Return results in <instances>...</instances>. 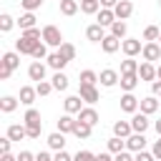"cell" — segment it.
<instances>
[{"instance_id":"6da1fadb","label":"cell","mask_w":161,"mask_h":161,"mask_svg":"<svg viewBox=\"0 0 161 161\" xmlns=\"http://www.w3.org/2000/svg\"><path fill=\"white\" fill-rule=\"evenodd\" d=\"M25 128H28V138H40V131H43V123H40V113L35 108H28L25 111Z\"/></svg>"},{"instance_id":"7a4b0ae2","label":"cell","mask_w":161,"mask_h":161,"mask_svg":"<svg viewBox=\"0 0 161 161\" xmlns=\"http://www.w3.org/2000/svg\"><path fill=\"white\" fill-rule=\"evenodd\" d=\"M43 40H45V45H53V48H60L65 40H63V33L55 28V25H45L43 28Z\"/></svg>"},{"instance_id":"3957f363","label":"cell","mask_w":161,"mask_h":161,"mask_svg":"<svg viewBox=\"0 0 161 161\" xmlns=\"http://www.w3.org/2000/svg\"><path fill=\"white\" fill-rule=\"evenodd\" d=\"M38 43H40V40H33V38L20 35V38L15 40V50H18V53H23V55H33V50L38 48Z\"/></svg>"},{"instance_id":"277c9868","label":"cell","mask_w":161,"mask_h":161,"mask_svg":"<svg viewBox=\"0 0 161 161\" xmlns=\"http://www.w3.org/2000/svg\"><path fill=\"white\" fill-rule=\"evenodd\" d=\"M138 106H141V113L151 116V113H156V111L161 108V101H158L156 96H146V98H141V101H138Z\"/></svg>"},{"instance_id":"5b68a950","label":"cell","mask_w":161,"mask_h":161,"mask_svg":"<svg viewBox=\"0 0 161 161\" xmlns=\"http://www.w3.org/2000/svg\"><path fill=\"white\" fill-rule=\"evenodd\" d=\"M126 148L133 151V153L143 151V148H146V136H143V133H131V136L126 138Z\"/></svg>"},{"instance_id":"8992f818","label":"cell","mask_w":161,"mask_h":161,"mask_svg":"<svg viewBox=\"0 0 161 161\" xmlns=\"http://www.w3.org/2000/svg\"><path fill=\"white\" fill-rule=\"evenodd\" d=\"M141 55H143V60L153 63V60H158V58H161V45H158L156 40H151V43H146V45H143Z\"/></svg>"},{"instance_id":"52a82bcc","label":"cell","mask_w":161,"mask_h":161,"mask_svg":"<svg viewBox=\"0 0 161 161\" xmlns=\"http://www.w3.org/2000/svg\"><path fill=\"white\" fill-rule=\"evenodd\" d=\"M78 96H80L86 103H91V106H93V103L101 98V96H98V88H96V86H86V83H80V88H78Z\"/></svg>"},{"instance_id":"ba28073f","label":"cell","mask_w":161,"mask_h":161,"mask_svg":"<svg viewBox=\"0 0 161 161\" xmlns=\"http://www.w3.org/2000/svg\"><path fill=\"white\" fill-rule=\"evenodd\" d=\"M98 80H101V86H106V88H113L118 80H121V75L113 70V68H106V70H101V75H98Z\"/></svg>"},{"instance_id":"9c48e42d","label":"cell","mask_w":161,"mask_h":161,"mask_svg":"<svg viewBox=\"0 0 161 161\" xmlns=\"http://www.w3.org/2000/svg\"><path fill=\"white\" fill-rule=\"evenodd\" d=\"M121 48H123V53H126L128 58H133V55H138V53L143 50L141 40H136V38H128V40H123V43H121Z\"/></svg>"},{"instance_id":"30bf717a","label":"cell","mask_w":161,"mask_h":161,"mask_svg":"<svg viewBox=\"0 0 161 161\" xmlns=\"http://www.w3.org/2000/svg\"><path fill=\"white\" fill-rule=\"evenodd\" d=\"M138 80H141L138 73H121V80H118V83H121V88H123L126 93H131V91L138 86Z\"/></svg>"},{"instance_id":"8fae6325","label":"cell","mask_w":161,"mask_h":161,"mask_svg":"<svg viewBox=\"0 0 161 161\" xmlns=\"http://www.w3.org/2000/svg\"><path fill=\"white\" fill-rule=\"evenodd\" d=\"M131 128H133V133H146V128H148V116H146V113H133Z\"/></svg>"},{"instance_id":"7c38bea8","label":"cell","mask_w":161,"mask_h":161,"mask_svg":"<svg viewBox=\"0 0 161 161\" xmlns=\"http://www.w3.org/2000/svg\"><path fill=\"white\" fill-rule=\"evenodd\" d=\"M96 15H98V25H103V28H106V25L111 28V25H113V23L118 20V18H116V13H113L111 8H101V10L96 13Z\"/></svg>"},{"instance_id":"4fadbf2b","label":"cell","mask_w":161,"mask_h":161,"mask_svg":"<svg viewBox=\"0 0 161 161\" xmlns=\"http://www.w3.org/2000/svg\"><path fill=\"white\" fill-rule=\"evenodd\" d=\"M86 38H88L91 43H101V40L106 38V33H103V25H98V23L88 25V28H86Z\"/></svg>"},{"instance_id":"5bb4252c","label":"cell","mask_w":161,"mask_h":161,"mask_svg":"<svg viewBox=\"0 0 161 161\" xmlns=\"http://www.w3.org/2000/svg\"><path fill=\"white\" fill-rule=\"evenodd\" d=\"M68 63H70V60H68L65 55H60V50H55V53H50V55H48V65H50L53 70H63Z\"/></svg>"},{"instance_id":"9a60e30c","label":"cell","mask_w":161,"mask_h":161,"mask_svg":"<svg viewBox=\"0 0 161 161\" xmlns=\"http://www.w3.org/2000/svg\"><path fill=\"white\" fill-rule=\"evenodd\" d=\"M138 78H141V80H151V83H153V78H156V68H153V63H148V60L138 63Z\"/></svg>"},{"instance_id":"2e32d148","label":"cell","mask_w":161,"mask_h":161,"mask_svg":"<svg viewBox=\"0 0 161 161\" xmlns=\"http://www.w3.org/2000/svg\"><path fill=\"white\" fill-rule=\"evenodd\" d=\"M136 108H138V98H136L133 93H123V96H121V111L136 113Z\"/></svg>"},{"instance_id":"e0dca14e","label":"cell","mask_w":161,"mask_h":161,"mask_svg":"<svg viewBox=\"0 0 161 161\" xmlns=\"http://www.w3.org/2000/svg\"><path fill=\"white\" fill-rule=\"evenodd\" d=\"M113 13H116V18H118V20H126V18L133 13V5H131V0H118V5L113 8Z\"/></svg>"},{"instance_id":"ac0fdd59","label":"cell","mask_w":161,"mask_h":161,"mask_svg":"<svg viewBox=\"0 0 161 161\" xmlns=\"http://www.w3.org/2000/svg\"><path fill=\"white\" fill-rule=\"evenodd\" d=\"M121 38H116V35H106L103 40H101V48H103V53H116L118 48H121Z\"/></svg>"},{"instance_id":"d6986e66","label":"cell","mask_w":161,"mask_h":161,"mask_svg":"<svg viewBox=\"0 0 161 161\" xmlns=\"http://www.w3.org/2000/svg\"><path fill=\"white\" fill-rule=\"evenodd\" d=\"M28 75H30V80H45V65L40 60H33L28 68Z\"/></svg>"},{"instance_id":"ffe728a7","label":"cell","mask_w":161,"mask_h":161,"mask_svg":"<svg viewBox=\"0 0 161 161\" xmlns=\"http://www.w3.org/2000/svg\"><path fill=\"white\" fill-rule=\"evenodd\" d=\"M80 103H83V98H80V96H68V98L63 101L65 113H80V108H83Z\"/></svg>"},{"instance_id":"44dd1931","label":"cell","mask_w":161,"mask_h":161,"mask_svg":"<svg viewBox=\"0 0 161 161\" xmlns=\"http://www.w3.org/2000/svg\"><path fill=\"white\" fill-rule=\"evenodd\" d=\"M73 128H75V118L70 113H65V116L58 118V131L60 133H73Z\"/></svg>"},{"instance_id":"7402d4cb","label":"cell","mask_w":161,"mask_h":161,"mask_svg":"<svg viewBox=\"0 0 161 161\" xmlns=\"http://www.w3.org/2000/svg\"><path fill=\"white\" fill-rule=\"evenodd\" d=\"M131 133H133V128H131V121H116V123H113V136L128 138Z\"/></svg>"},{"instance_id":"603a6c76","label":"cell","mask_w":161,"mask_h":161,"mask_svg":"<svg viewBox=\"0 0 161 161\" xmlns=\"http://www.w3.org/2000/svg\"><path fill=\"white\" fill-rule=\"evenodd\" d=\"M8 136H10L13 141H23V138L28 136L25 123H13V126H8Z\"/></svg>"},{"instance_id":"cb8c5ba5","label":"cell","mask_w":161,"mask_h":161,"mask_svg":"<svg viewBox=\"0 0 161 161\" xmlns=\"http://www.w3.org/2000/svg\"><path fill=\"white\" fill-rule=\"evenodd\" d=\"M48 146H50L53 151H63V148H65V133H60V131L50 133V136H48Z\"/></svg>"},{"instance_id":"d4e9b609","label":"cell","mask_w":161,"mask_h":161,"mask_svg":"<svg viewBox=\"0 0 161 161\" xmlns=\"http://www.w3.org/2000/svg\"><path fill=\"white\" fill-rule=\"evenodd\" d=\"M35 96H38L35 88H30V86H23V88H20V103H23V106H33V103H35Z\"/></svg>"},{"instance_id":"484cf974","label":"cell","mask_w":161,"mask_h":161,"mask_svg":"<svg viewBox=\"0 0 161 161\" xmlns=\"http://www.w3.org/2000/svg\"><path fill=\"white\" fill-rule=\"evenodd\" d=\"M78 121H86V123H91V126H96L98 123V111L96 108H80V113H78Z\"/></svg>"},{"instance_id":"4316f807","label":"cell","mask_w":161,"mask_h":161,"mask_svg":"<svg viewBox=\"0 0 161 161\" xmlns=\"http://www.w3.org/2000/svg\"><path fill=\"white\" fill-rule=\"evenodd\" d=\"M91 131H93V126H91V123H86V121H78V118H75V128H73V136H75V138H88V136H91Z\"/></svg>"},{"instance_id":"83f0119b","label":"cell","mask_w":161,"mask_h":161,"mask_svg":"<svg viewBox=\"0 0 161 161\" xmlns=\"http://www.w3.org/2000/svg\"><path fill=\"white\" fill-rule=\"evenodd\" d=\"M50 83H53V88H55V91H65V88H68V75H65V73H60V70H55V75L50 78Z\"/></svg>"},{"instance_id":"f1b7e54d","label":"cell","mask_w":161,"mask_h":161,"mask_svg":"<svg viewBox=\"0 0 161 161\" xmlns=\"http://www.w3.org/2000/svg\"><path fill=\"white\" fill-rule=\"evenodd\" d=\"M108 151H111V153H121V151H126V138H121V136L108 138Z\"/></svg>"},{"instance_id":"f546056e","label":"cell","mask_w":161,"mask_h":161,"mask_svg":"<svg viewBox=\"0 0 161 161\" xmlns=\"http://www.w3.org/2000/svg\"><path fill=\"white\" fill-rule=\"evenodd\" d=\"M80 10L86 15H96L101 10V0H80Z\"/></svg>"},{"instance_id":"4dcf8cb0","label":"cell","mask_w":161,"mask_h":161,"mask_svg":"<svg viewBox=\"0 0 161 161\" xmlns=\"http://www.w3.org/2000/svg\"><path fill=\"white\" fill-rule=\"evenodd\" d=\"M18 108V98H13V96H3V101H0V111L3 113H13Z\"/></svg>"},{"instance_id":"1f68e13d","label":"cell","mask_w":161,"mask_h":161,"mask_svg":"<svg viewBox=\"0 0 161 161\" xmlns=\"http://www.w3.org/2000/svg\"><path fill=\"white\" fill-rule=\"evenodd\" d=\"M78 8H80V5H78L75 0H60V13H63V15H68V18H70V15H75V13H78Z\"/></svg>"},{"instance_id":"d6a6232c","label":"cell","mask_w":161,"mask_h":161,"mask_svg":"<svg viewBox=\"0 0 161 161\" xmlns=\"http://www.w3.org/2000/svg\"><path fill=\"white\" fill-rule=\"evenodd\" d=\"M0 63H3V65H8L10 70H15V68L20 65V58H18V53H5Z\"/></svg>"},{"instance_id":"836d02e7","label":"cell","mask_w":161,"mask_h":161,"mask_svg":"<svg viewBox=\"0 0 161 161\" xmlns=\"http://www.w3.org/2000/svg\"><path fill=\"white\" fill-rule=\"evenodd\" d=\"M18 25H20V30H28V28H35V15H33V13H25V15H20V20H18Z\"/></svg>"},{"instance_id":"e575fe53","label":"cell","mask_w":161,"mask_h":161,"mask_svg":"<svg viewBox=\"0 0 161 161\" xmlns=\"http://www.w3.org/2000/svg\"><path fill=\"white\" fill-rule=\"evenodd\" d=\"M121 73H138V63H136L133 58L126 55V60L121 63Z\"/></svg>"},{"instance_id":"d590c367","label":"cell","mask_w":161,"mask_h":161,"mask_svg":"<svg viewBox=\"0 0 161 161\" xmlns=\"http://www.w3.org/2000/svg\"><path fill=\"white\" fill-rule=\"evenodd\" d=\"M158 35H161V30H158L156 25H148V28L143 30V40H146V43H151V40H158Z\"/></svg>"},{"instance_id":"8d00e7d4","label":"cell","mask_w":161,"mask_h":161,"mask_svg":"<svg viewBox=\"0 0 161 161\" xmlns=\"http://www.w3.org/2000/svg\"><path fill=\"white\" fill-rule=\"evenodd\" d=\"M96 80H98V73H96V70H83V73H80V83L96 86Z\"/></svg>"},{"instance_id":"74e56055","label":"cell","mask_w":161,"mask_h":161,"mask_svg":"<svg viewBox=\"0 0 161 161\" xmlns=\"http://www.w3.org/2000/svg\"><path fill=\"white\" fill-rule=\"evenodd\" d=\"M13 25H15V20H13L8 13H3V15H0V30L8 33V30H13Z\"/></svg>"},{"instance_id":"f35d334b","label":"cell","mask_w":161,"mask_h":161,"mask_svg":"<svg viewBox=\"0 0 161 161\" xmlns=\"http://www.w3.org/2000/svg\"><path fill=\"white\" fill-rule=\"evenodd\" d=\"M111 35L123 38V35H126V23H123V20H116V23L111 25Z\"/></svg>"},{"instance_id":"ab89813d","label":"cell","mask_w":161,"mask_h":161,"mask_svg":"<svg viewBox=\"0 0 161 161\" xmlns=\"http://www.w3.org/2000/svg\"><path fill=\"white\" fill-rule=\"evenodd\" d=\"M58 50H60V55H65L68 60H73V58H75V48H73V43H63Z\"/></svg>"},{"instance_id":"60d3db41","label":"cell","mask_w":161,"mask_h":161,"mask_svg":"<svg viewBox=\"0 0 161 161\" xmlns=\"http://www.w3.org/2000/svg\"><path fill=\"white\" fill-rule=\"evenodd\" d=\"M35 91H38V96H48V93H50V91H55V88H53V83H48V80H38Z\"/></svg>"},{"instance_id":"b9f144b4","label":"cell","mask_w":161,"mask_h":161,"mask_svg":"<svg viewBox=\"0 0 161 161\" xmlns=\"http://www.w3.org/2000/svg\"><path fill=\"white\" fill-rule=\"evenodd\" d=\"M33 58H35V60H43V58H48V48H45V43H38V48L33 50Z\"/></svg>"},{"instance_id":"7bdbcfd3","label":"cell","mask_w":161,"mask_h":161,"mask_svg":"<svg viewBox=\"0 0 161 161\" xmlns=\"http://www.w3.org/2000/svg\"><path fill=\"white\" fill-rule=\"evenodd\" d=\"M20 5H23L28 13H33V10H38V8L43 5V0H20Z\"/></svg>"},{"instance_id":"ee69618b","label":"cell","mask_w":161,"mask_h":161,"mask_svg":"<svg viewBox=\"0 0 161 161\" xmlns=\"http://www.w3.org/2000/svg\"><path fill=\"white\" fill-rule=\"evenodd\" d=\"M73 161H96V153H91V151H78V153L73 156Z\"/></svg>"},{"instance_id":"f6af8a7d","label":"cell","mask_w":161,"mask_h":161,"mask_svg":"<svg viewBox=\"0 0 161 161\" xmlns=\"http://www.w3.org/2000/svg\"><path fill=\"white\" fill-rule=\"evenodd\" d=\"M23 35H25V38H33V40H40V38H43V30H38V28H28V30H23Z\"/></svg>"},{"instance_id":"bcb514c9","label":"cell","mask_w":161,"mask_h":161,"mask_svg":"<svg viewBox=\"0 0 161 161\" xmlns=\"http://www.w3.org/2000/svg\"><path fill=\"white\" fill-rule=\"evenodd\" d=\"M133 161H156V156L148 153V151H138V153L133 156Z\"/></svg>"},{"instance_id":"7dc6e473","label":"cell","mask_w":161,"mask_h":161,"mask_svg":"<svg viewBox=\"0 0 161 161\" xmlns=\"http://www.w3.org/2000/svg\"><path fill=\"white\" fill-rule=\"evenodd\" d=\"M10 143H13V138H10V136L0 138V153H10Z\"/></svg>"},{"instance_id":"c3c4849f","label":"cell","mask_w":161,"mask_h":161,"mask_svg":"<svg viewBox=\"0 0 161 161\" xmlns=\"http://www.w3.org/2000/svg\"><path fill=\"white\" fill-rule=\"evenodd\" d=\"M113 161H133V156L128 151H121V153H113Z\"/></svg>"},{"instance_id":"681fc988","label":"cell","mask_w":161,"mask_h":161,"mask_svg":"<svg viewBox=\"0 0 161 161\" xmlns=\"http://www.w3.org/2000/svg\"><path fill=\"white\" fill-rule=\"evenodd\" d=\"M151 153L156 156V161H161V136H158V141L153 143V148H151Z\"/></svg>"},{"instance_id":"f907efd6","label":"cell","mask_w":161,"mask_h":161,"mask_svg":"<svg viewBox=\"0 0 161 161\" xmlns=\"http://www.w3.org/2000/svg\"><path fill=\"white\" fill-rule=\"evenodd\" d=\"M10 73H13V70H10L8 65H3V63H0V80H8V78H10Z\"/></svg>"},{"instance_id":"816d5d0a","label":"cell","mask_w":161,"mask_h":161,"mask_svg":"<svg viewBox=\"0 0 161 161\" xmlns=\"http://www.w3.org/2000/svg\"><path fill=\"white\" fill-rule=\"evenodd\" d=\"M18 161H35V156H33L30 151H20V153H18Z\"/></svg>"},{"instance_id":"f5cc1de1","label":"cell","mask_w":161,"mask_h":161,"mask_svg":"<svg viewBox=\"0 0 161 161\" xmlns=\"http://www.w3.org/2000/svg\"><path fill=\"white\" fill-rule=\"evenodd\" d=\"M151 91H153V96H156V98H161V78L151 83Z\"/></svg>"},{"instance_id":"db71d44e","label":"cell","mask_w":161,"mask_h":161,"mask_svg":"<svg viewBox=\"0 0 161 161\" xmlns=\"http://www.w3.org/2000/svg\"><path fill=\"white\" fill-rule=\"evenodd\" d=\"M53 161H73V156H68L65 151H58V153L53 156Z\"/></svg>"},{"instance_id":"11a10c76","label":"cell","mask_w":161,"mask_h":161,"mask_svg":"<svg viewBox=\"0 0 161 161\" xmlns=\"http://www.w3.org/2000/svg\"><path fill=\"white\" fill-rule=\"evenodd\" d=\"M35 161H53V156H50L48 151H40V153L35 156Z\"/></svg>"},{"instance_id":"9f6ffc18","label":"cell","mask_w":161,"mask_h":161,"mask_svg":"<svg viewBox=\"0 0 161 161\" xmlns=\"http://www.w3.org/2000/svg\"><path fill=\"white\" fill-rule=\"evenodd\" d=\"M116 5H118V0H101V8H111L113 10Z\"/></svg>"},{"instance_id":"6f0895ef","label":"cell","mask_w":161,"mask_h":161,"mask_svg":"<svg viewBox=\"0 0 161 161\" xmlns=\"http://www.w3.org/2000/svg\"><path fill=\"white\" fill-rule=\"evenodd\" d=\"M96 161H113V158H111V151H106V153H98V156H96Z\"/></svg>"},{"instance_id":"680465c9","label":"cell","mask_w":161,"mask_h":161,"mask_svg":"<svg viewBox=\"0 0 161 161\" xmlns=\"http://www.w3.org/2000/svg\"><path fill=\"white\" fill-rule=\"evenodd\" d=\"M0 161H18V156H13V153H3Z\"/></svg>"},{"instance_id":"91938a15","label":"cell","mask_w":161,"mask_h":161,"mask_svg":"<svg viewBox=\"0 0 161 161\" xmlns=\"http://www.w3.org/2000/svg\"><path fill=\"white\" fill-rule=\"evenodd\" d=\"M153 128H156V133H158V136H161V118H158V121H156V123H153Z\"/></svg>"},{"instance_id":"94428289","label":"cell","mask_w":161,"mask_h":161,"mask_svg":"<svg viewBox=\"0 0 161 161\" xmlns=\"http://www.w3.org/2000/svg\"><path fill=\"white\" fill-rule=\"evenodd\" d=\"M156 78H161V63H158V68H156Z\"/></svg>"},{"instance_id":"6125c7cd","label":"cell","mask_w":161,"mask_h":161,"mask_svg":"<svg viewBox=\"0 0 161 161\" xmlns=\"http://www.w3.org/2000/svg\"><path fill=\"white\" fill-rule=\"evenodd\" d=\"M158 45H161V35H158Z\"/></svg>"},{"instance_id":"be15d7a7","label":"cell","mask_w":161,"mask_h":161,"mask_svg":"<svg viewBox=\"0 0 161 161\" xmlns=\"http://www.w3.org/2000/svg\"><path fill=\"white\" fill-rule=\"evenodd\" d=\"M158 8H161V0H158Z\"/></svg>"},{"instance_id":"e7e4bbea","label":"cell","mask_w":161,"mask_h":161,"mask_svg":"<svg viewBox=\"0 0 161 161\" xmlns=\"http://www.w3.org/2000/svg\"><path fill=\"white\" fill-rule=\"evenodd\" d=\"M158 111H161V108H158Z\"/></svg>"}]
</instances>
